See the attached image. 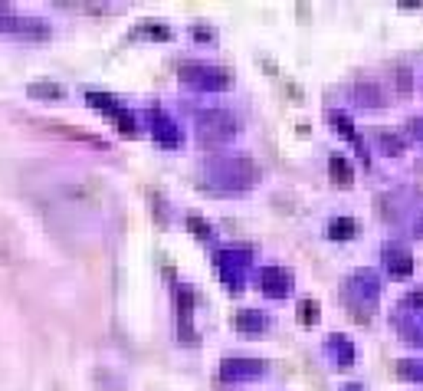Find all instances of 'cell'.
I'll return each instance as SVG.
<instances>
[{
    "mask_svg": "<svg viewBox=\"0 0 423 391\" xmlns=\"http://www.w3.org/2000/svg\"><path fill=\"white\" fill-rule=\"evenodd\" d=\"M361 234V224L354 217H332L328 227H325V237L328 240H354Z\"/></svg>",
    "mask_w": 423,
    "mask_h": 391,
    "instance_id": "d6986e66",
    "label": "cell"
},
{
    "mask_svg": "<svg viewBox=\"0 0 423 391\" xmlns=\"http://www.w3.org/2000/svg\"><path fill=\"white\" fill-rule=\"evenodd\" d=\"M174 306H177V329H181V339L197 342L194 339V326H190V319H194V290L184 286V283H177L174 286Z\"/></svg>",
    "mask_w": 423,
    "mask_h": 391,
    "instance_id": "9a60e30c",
    "label": "cell"
},
{
    "mask_svg": "<svg viewBox=\"0 0 423 391\" xmlns=\"http://www.w3.org/2000/svg\"><path fill=\"white\" fill-rule=\"evenodd\" d=\"M377 152L387 155V158H400L407 152V141L397 132H377Z\"/></svg>",
    "mask_w": 423,
    "mask_h": 391,
    "instance_id": "44dd1931",
    "label": "cell"
},
{
    "mask_svg": "<svg viewBox=\"0 0 423 391\" xmlns=\"http://www.w3.org/2000/svg\"><path fill=\"white\" fill-rule=\"evenodd\" d=\"M187 227L194 230V234H197L200 240H213V227L207 224V220H200V217L190 214V217H187Z\"/></svg>",
    "mask_w": 423,
    "mask_h": 391,
    "instance_id": "4316f807",
    "label": "cell"
},
{
    "mask_svg": "<svg viewBox=\"0 0 423 391\" xmlns=\"http://www.w3.org/2000/svg\"><path fill=\"white\" fill-rule=\"evenodd\" d=\"M194 128H197V139L204 145H226V141H233L240 135V119L230 109H200L194 115Z\"/></svg>",
    "mask_w": 423,
    "mask_h": 391,
    "instance_id": "277c9868",
    "label": "cell"
},
{
    "mask_svg": "<svg viewBox=\"0 0 423 391\" xmlns=\"http://www.w3.org/2000/svg\"><path fill=\"white\" fill-rule=\"evenodd\" d=\"M135 37H151V40H168L171 37V30H168V26H154V24H145V26H138L135 30Z\"/></svg>",
    "mask_w": 423,
    "mask_h": 391,
    "instance_id": "484cf974",
    "label": "cell"
},
{
    "mask_svg": "<svg viewBox=\"0 0 423 391\" xmlns=\"http://www.w3.org/2000/svg\"><path fill=\"white\" fill-rule=\"evenodd\" d=\"M204 177L213 191L246 194L262 181V168L246 155H213L204 162Z\"/></svg>",
    "mask_w": 423,
    "mask_h": 391,
    "instance_id": "7a4b0ae2",
    "label": "cell"
},
{
    "mask_svg": "<svg viewBox=\"0 0 423 391\" xmlns=\"http://www.w3.org/2000/svg\"><path fill=\"white\" fill-rule=\"evenodd\" d=\"M341 391H364L358 381H351V385H341Z\"/></svg>",
    "mask_w": 423,
    "mask_h": 391,
    "instance_id": "f546056e",
    "label": "cell"
},
{
    "mask_svg": "<svg viewBox=\"0 0 423 391\" xmlns=\"http://www.w3.org/2000/svg\"><path fill=\"white\" fill-rule=\"evenodd\" d=\"M181 82L194 92H226L233 86V73L226 66L213 63H184L181 66Z\"/></svg>",
    "mask_w": 423,
    "mask_h": 391,
    "instance_id": "8992f818",
    "label": "cell"
},
{
    "mask_svg": "<svg viewBox=\"0 0 423 391\" xmlns=\"http://www.w3.org/2000/svg\"><path fill=\"white\" fill-rule=\"evenodd\" d=\"M86 102L92 105V109H99L102 115H109L115 125H118V132H125V135H138V119L132 109H125L122 102L115 99V96H109V92H92L89 89L86 92Z\"/></svg>",
    "mask_w": 423,
    "mask_h": 391,
    "instance_id": "52a82bcc",
    "label": "cell"
},
{
    "mask_svg": "<svg viewBox=\"0 0 423 391\" xmlns=\"http://www.w3.org/2000/svg\"><path fill=\"white\" fill-rule=\"evenodd\" d=\"M411 230H413V237H423V207L413 214V220H411Z\"/></svg>",
    "mask_w": 423,
    "mask_h": 391,
    "instance_id": "f1b7e54d",
    "label": "cell"
},
{
    "mask_svg": "<svg viewBox=\"0 0 423 391\" xmlns=\"http://www.w3.org/2000/svg\"><path fill=\"white\" fill-rule=\"evenodd\" d=\"M404 132H407L417 145H423V115H411V119H407V125H404Z\"/></svg>",
    "mask_w": 423,
    "mask_h": 391,
    "instance_id": "83f0119b",
    "label": "cell"
},
{
    "mask_svg": "<svg viewBox=\"0 0 423 391\" xmlns=\"http://www.w3.org/2000/svg\"><path fill=\"white\" fill-rule=\"evenodd\" d=\"M0 33L24 37V40H43V37H50V24H46V20H39V17L7 13L3 7H0Z\"/></svg>",
    "mask_w": 423,
    "mask_h": 391,
    "instance_id": "30bf717a",
    "label": "cell"
},
{
    "mask_svg": "<svg viewBox=\"0 0 423 391\" xmlns=\"http://www.w3.org/2000/svg\"><path fill=\"white\" fill-rule=\"evenodd\" d=\"M328 175L335 181L338 188H351L354 184V168H351L348 158H341V155H332L328 158Z\"/></svg>",
    "mask_w": 423,
    "mask_h": 391,
    "instance_id": "ffe728a7",
    "label": "cell"
},
{
    "mask_svg": "<svg viewBox=\"0 0 423 391\" xmlns=\"http://www.w3.org/2000/svg\"><path fill=\"white\" fill-rule=\"evenodd\" d=\"M381 273L377 270H368V266H361V270H354L345 283H341V296H345V303H348V309L358 319H371V313L377 309V303H381Z\"/></svg>",
    "mask_w": 423,
    "mask_h": 391,
    "instance_id": "3957f363",
    "label": "cell"
},
{
    "mask_svg": "<svg viewBox=\"0 0 423 391\" xmlns=\"http://www.w3.org/2000/svg\"><path fill=\"white\" fill-rule=\"evenodd\" d=\"M397 375L404 381L423 385V358H400V362H397Z\"/></svg>",
    "mask_w": 423,
    "mask_h": 391,
    "instance_id": "7402d4cb",
    "label": "cell"
},
{
    "mask_svg": "<svg viewBox=\"0 0 423 391\" xmlns=\"http://www.w3.org/2000/svg\"><path fill=\"white\" fill-rule=\"evenodd\" d=\"M269 372V365L262 358H224L220 365V381L226 385H246V381H256Z\"/></svg>",
    "mask_w": 423,
    "mask_h": 391,
    "instance_id": "8fae6325",
    "label": "cell"
},
{
    "mask_svg": "<svg viewBox=\"0 0 423 391\" xmlns=\"http://www.w3.org/2000/svg\"><path fill=\"white\" fill-rule=\"evenodd\" d=\"M390 326L400 332V339L423 349V313L420 309H407V306H397L394 315H390Z\"/></svg>",
    "mask_w": 423,
    "mask_h": 391,
    "instance_id": "4fadbf2b",
    "label": "cell"
},
{
    "mask_svg": "<svg viewBox=\"0 0 423 391\" xmlns=\"http://www.w3.org/2000/svg\"><path fill=\"white\" fill-rule=\"evenodd\" d=\"M269 326H273V322H269V315L262 313V309H240V313L233 315V329L246 332V336H262Z\"/></svg>",
    "mask_w": 423,
    "mask_h": 391,
    "instance_id": "ac0fdd59",
    "label": "cell"
},
{
    "mask_svg": "<svg viewBox=\"0 0 423 391\" xmlns=\"http://www.w3.org/2000/svg\"><path fill=\"white\" fill-rule=\"evenodd\" d=\"M328 122H332V128H335L341 139H348L354 148H358V155H361L364 164H371V152H368V145H364V139L358 135V128H354V122H351L348 112H341V109H328Z\"/></svg>",
    "mask_w": 423,
    "mask_h": 391,
    "instance_id": "2e32d148",
    "label": "cell"
},
{
    "mask_svg": "<svg viewBox=\"0 0 423 391\" xmlns=\"http://www.w3.org/2000/svg\"><path fill=\"white\" fill-rule=\"evenodd\" d=\"M325 355L335 362L338 368H351L358 362V349H354V342L348 336H341V332H332L328 339H325Z\"/></svg>",
    "mask_w": 423,
    "mask_h": 391,
    "instance_id": "e0dca14e",
    "label": "cell"
},
{
    "mask_svg": "<svg viewBox=\"0 0 423 391\" xmlns=\"http://www.w3.org/2000/svg\"><path fill=\"white\" fill-rule=\"evenodd\" d=\"M381 263H384V273L394 279H407L413 273V253L411 247H404L397 240H390L381 247Z\"/></svg>",
    "mask_w": 423,
    "mask_h": 391,
    "instance_id": "7c38bea8",
    "label": "cell"
},
{
    "mask_svg": "<svg viewBox=\"0 0 423 391\" xmlns=\"http://www.w3.org/2000/svg\"><path fill=\"white\" fill-rule=\"evenodd\" d=\"M30 96H33V99H39V96H43V99H62V89L56 86V82H33V86H30Z\"/></svg>",
    "mask_w": 423,
    "mask_h": 391,
    "instance_id": "cb8c5ba5",
    "label": "cell"
},
{
    "mask_svg": "<svg viewBox=\"0 0 423 391\" xmlns=\"http://www.w3.org/2000/svg\"><path fill=\"white\" fill-rule=\"evenodd\" d=\"M256 286L266 299H289L296 290V277L286 266H260L256 270Z\"/></svg>",
    "mask_w": 423,
    "mask_h": 391,
    "instance_id": "9c48e42d",
    "label": "cell"
},
{
    "mask_svg": "<svg viewBox=\"0 0 423 391\" xmlns=\"http://www.w3.org/2000/svg\"><path fill=\"white\" fill-rule=\"evenodd\" d=\"M299 322L302 326H315L318 322V303L315 299H302L299 303Z\"/></svg>",
    "mask_w": 423,
    "mask_h": 391,
    "instance_id": "d4e9b609",
    "label": "cell"
},
{
    "mask_svg": "<svg viewBox=\"0 0 423 391\" xmlns=\"http://www.w3.org/2000/svg\"><path fill=\"white\" fill-rule=\"evenodd\" d=\"M39 211L50 217H60V224L75 227L82 217H96L99 214V191L92 181L86 177H73V175H46L39 177Z\"/></svg>",
    "mask_w": 423,
    "mask_h": 391,
    "instance_id": "6da1fadb",
    "label": "cell"
},
{
    "mask_svg": "<svg viewBox=\"0 0 423 391\" xmlns=\"http://www.w3.org/2000/svg\"><path fill=\"white\" fill-rule=\"evenodd\" d=\"M394 86H397L400 96H411L413 92V69L411 66H397V69H394Z\"/></svg>",
    "mask_w": 423,
    "mask_h": 391,
    "instance_id": "603a6c76",
    "label": "cell"
},
{
    "mask_svg": "<svg viewBox=\"0 0 423 391\" xmlns=\"http://www.w3.org/2000/svg\"><path fill=\"white\" fill-rule=\"evenodd\" d=\"M213 263H217V273H220L226 290L240 293L246 286L249 270H253V250H246V247H224V250H217Z\"/></svg>",
    "mask_w": 423,
    "mask_h": 391,
    "instance_id": "5b68a950",
    "label": "cell"
},
{
    "mask_svg": "<svg viewBox=\"0 0 423 391\" xmlns=\"http://www.w3.org/2000/svg\"><path fill=\"white\" fill-rule=\"evenodd\" d=\"M351 99H354V105L358 109H384L387 102H390V96H387V89L377 82V79L371 76H361L354 79V86H351Z\"/></svg>",
    "mask_w": 423,
    "mask_h": 391,
    "instance_id": "5bb4252c",
    "label": "cell"
},
{
    "mask_svg": "<svg viewBox=\"0 0 423 391\" xmlns=\"http://www.w3.org/2000/svg\"><path fill=\"white\" fill-rule=\"evenodd\" d=\"M148 132H151V139L158 141L161 148H181L184 145V128L174 122V115L171 112H164L161 105H151L148 109Z\"/></svg>",
    "mask_w": 423,
    "mask_h": 391,
    "instance_id": "ba28073f",
    "label": "cell"
}]
</instances>
